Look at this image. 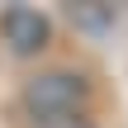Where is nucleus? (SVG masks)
Instances as JSON below:
<instances>
[{"mask_svg": "<svg viewBox=\"0 0 128 128\" xmlns=\"http://www.w3.org/2000/svg\"><path fill=\"white\" fill-rule=\"evenodd\" d=\"M86 100H90V81L81 71H71V66H48V71L28 76L24 90H19V104H24L28 124L62 119V114H81Z\"/></svg>", "mask_w": 128, "mask_h": 128, "instance_id": "nucleus-1", "label": "nucleus"}, {"mask_svg": "<svg viewBox=\"0 0 128 128\" xmlns=\"http://www.w3.org/2000/svg\"><path fill=\"white\" fill-rule=\"evenodd\" d=\"M0 33H5L14 57H38L48 48V38H52V19L43 10H33V5H10L0 14Z\"/></svg>", "mask_w": 128, "mask_h": 128, "instance_id": "nucleus-2", "label": "nucleus"}, {"mask_svg": "<svg viewBox=\"0 0 128 128\" xmlns=\"http://www.w3.org/2000/svg\"><path fill=\"white\" fill-rule=\"evenodd\" d=\"M71 14V24L76 28H90V33H100V28H109L119 14H114V5H104V0H86V5H71L66 10Z\"/></svg>", "mask_w": 128, "mask_h": 128, "instance_id": "nucleus-3", "label": "nucleus"}, {"mask_svg": "<svg viewBox=\"0 0 128 128\" xmlns=\"http://www.w3.org/2000/svg\"><path fill=\"white\" fill-rule=\"evenodd\" d=\"M28 128H95L86 114H62V119H38V124H28Z\"/></svg>", "mask_w": 128, "mask_h": 128, "instance_id": "nucleus-4", "label": "nucleus"}]
</instances>
